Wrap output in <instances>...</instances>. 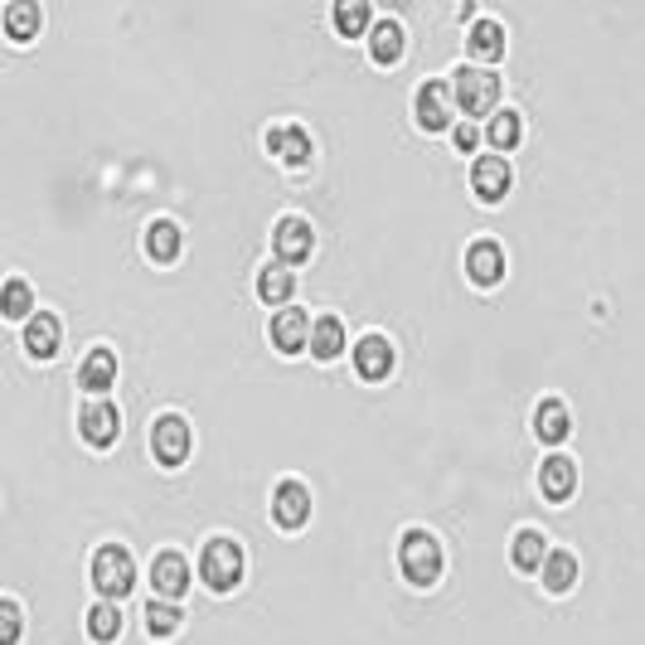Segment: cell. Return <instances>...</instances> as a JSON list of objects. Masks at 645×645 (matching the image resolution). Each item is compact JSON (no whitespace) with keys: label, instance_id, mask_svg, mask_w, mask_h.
Instances as JSON below:
<instances>
[{"label":"cell","instance_id":"cell-32","mask_svg":"<svg viewBox=\"0 0 645 645\" xmlns=\"http://www.w3.org/2000/svg\"><path fill=\"white\" fill-rule=\"evenodd\" d=\"M335 25L345 34H365L369 30V5L365 0H345V5L335 10Z\"/></svg>","mask_w":645,"mask_h":645},{"label":"cell","instance_id":"cell-29","mask_svg":"<svg viewBox=\"0 0 645 645\" xmlns=\"http://www.w3.org/2000/svg\"><path fill=\"white\" fill-rule=\"evenodd\" d=\"M117 631H122V611L112 602H97L88 611V636L93 641H117Z\"/></svg>","mask_w":645,"mask_h":645},{"label":"cell","instance_id":"cell-25","mask_svg":"<svg viewBox=\"0 0 645 645\" xmlns=\"http://www.w3.org/2000/svg\"><path fill=\"white\" fill-rule=\"evenodd\" d=\"M369 49H373V59L379 64H393L403 54V30H399V20H379V25L369 30Z\"/></svg>","mask_w":645,"mask_h":645},{"label":"cell","instance_id":"cell-21","mask_svg":"<svg viewBox=\"0 0 645 645\" xmlns=\"http://www.w3.org/2000/svg\"><path fill=\"white\" fill-rule=\"evenodd\" d=\"M291 287H297L291 267L267 263L263 272H257V291H263V301H272V306H287V301H291Z\"/></svg>","mask_w":645,"mask_h":645},{"label":"cell","instance_id":"cell-10","mask_svg":"<svg viewBox=\"0 0 645 645\" xmlns=\"http://www.w3.org/2000/svg\"><path fill=\"white\" fill-rule=\"evenodd\" d=\"M417 122H423L427 131H441L451 122V88L441 83V78L417 88Z\"/></svg>","mask_w":645,"mask_h":645},{"label":"cell","instance_id":"cell-18","mask_svg":"<svg viewBox=\"0 0 645 645\" xmlns=\"http://www.w3.org/2000/svg\"><path fill=\"white\" fill-rule=\"evenodd\" d=\"M573 485H577V471H573L568 457H549L539 467V491L549 495V500H568Z\"/></svg>","mask_w":645,"mask_h":645},{"label":"cell","instance_id":"cell-12","mask_svg":"<svg viewBox=\"0 0 645 645\" xmlns=\"http://www.w3.org/2000/svg\"><path fill=\"white\" fill-rule=\"evenodd\" d=\"M151 583H156V592H161V602H165V597H185V587H189V563H185V553H156Z\"/></svg>","mask_w":645,"mask_h":645},{"label":"cell","instance_id":"cell-26","mask_svg":"<svg viewBox=\"0 0 645 645\" xmlns=\"http://www.w3.org/2000/svg\"><path fill=\"white\" fill-rule=\"evenodd\" d=\"M467 44H471L475 59H500V54H505V30L495 25V20H475Z\"/></svg>","mask_w":645,"mask_h":645},{"label":"cell","instance_id":"cell-13","mask_svg":"<svg viewBox=\"0 0 645 645\" xmlns=\"http://www.w3.org/2000/svg\"><path fill=\"white\" fill-rule=\"evenodd\" d=\"M112 379H117V355H112V349H102V345L88 349V359L78 365V383H83L93 399H102V393L112 389Z\"/></svg>","mask_w":645,"mask_h":645},{"label":"cell","instance_id":"cell-24","mask_svg":"<svg viewBox=\"0 0 645 645\" xmlns=\"http://www.w3.org/2000/svg\"><path fill=\"white\" fill-rule=\"evenodd\" d=\"M534 433L543 441H563L568 437V407H563L558 399H543L539 413H534Z\"/></svg>","mask_w":645,"mask_h":645},{"label":"cell","instance_id":"cell-4","mask_svg":"<svg viewBox=\"0 0 645 645\" xmlns=\"http://www.w3.org/2000/svg\"><path fill=\"white\" fill-rule=\"evenodd\" d=\"M451 93H457V102L471 112V117H481V112H491L495 97H500V78H495L491 68H457Z\"/></svg>","mask_w":645,"mask_h":645},{"label":"cell","instance_id":"cell-16","mask_svg":"<svg viewBox=\"0 0 645 645\" xmlns=\"http://www.w3.org/2000/svg\"><path fill=\"white\" fill-rule=\"evenodd\" d=\"M467 267H471V277L481 281V287H495V281L505 277V253H500V243H491V238H481V243H471V253H467Z\"/></svg>","mask_w":645,"mask_h":645},{"label":"cell","instance_id":"cell-7","mask_svg":"<svg viewBox=\"0 0 645 645\" xmlns=\"http://www.w3.org/2000/svg\"><path fill=\"white\" fill-rule=\"evenodd\" d=\"M272 247H277L281 267L306 263V257H311V223L297 219V214H287V219L277 223V233H272Z\"/></svg>","mask_w":645,"mask_h":645},{"label":"cell","instance_id":"cell-8","mask_svg":"<svg viewBox=\"0 0 645 645\" xmlns=\"http://www.w3.org/2000/svg\"><path fill=\"white\" fill-rule=\"evenodd\" d=\"M306 515H311V495H306L301 481H281L277 495H272V519H277L281 529H301Z\"/></svg>","mask_w":645,"mask_h":645},{"label":"cell","instance_id":"cell-14","mask_svg":"<svg viewBox=\"0 0 645 645\" xmlns=\"http://www.w3.org/2000/svg\"><path fill=\"white\" fill-rule=\"evenodd\" d=\"M471 185H475V195L481 199H505V189H509V165H505V156H481L471 170Z\"/></svg>","mask_w":645,"mask_h":645},{"label":"cell","instance_id":"cell-27","mask_svg":"<svg viewBox=\"0 0 645 645\" xmlns=\"http://www.w3.org/2000/svg\"><path fill=\"white\" fill-rule=\"evenodd\" d=\"M5 30H10V39H34V30H39V5H34V0H10Z\"/></svg>","mask_w":645,"mask_h":645},{"label":"cell","instance_id":"cell-11","mask_svg":"<svg viewBox=\"0 0 645 645\" xmlns=\"http://www.w3.org/2000/svg\"><path fill=\"white\" fill-rule=\"evenodd\" d=\"M306 339H311V315H306V311L287 306V311L272 315V345H277V349L297 355V349H306Z\"/></svg>","mask_w":645,"mask_h":645},{"label":"cell","instance_id":"cell-30","mask_svg":"<svg viewBox=\"0 0 645 645\" xmlns=\"http://www.w3.org/2000/svg\"><path fill=\"white\" fill-rule=\"evenodd\" d=\"M519 141V112H495L491 117V146L495 151H509Z\"/></svg>","mask_w":645,"mask_h":645},{"label":"cell","instance_id":"cell-28","mask_svg":"<svg viewBox=\"0 0 645 645\" xmlns=\"http://www.w3.org/2000/svg\"><path fill=\"white\" fill-rule=\"evenodd\" d=\"M146 247H151L156 263H170V257L180 253V229L170 219H156L151 229H146Z\"/></svg>","mask_w":645,"mask_h":645},{"label":"cell","instance_id":"cell-2","mask_svg":"<svg viewBox=\"0 0 645 645\" xmlns=\"http://www.w3.org/2000/svg\"><path fill=\"white\" fill-rule=\"evenodd\" d=\"M399 563H403L407 583H417V587L437 583V573H441V549H437V539L423 534V529H407L403 543H399Z\"/></svg>","mask_w":645,"mask_h":645},{"label":"cell","instance_id":"cell-6","mask_svg":"<svg viewBox=\"0 0 645 645\" xmlns=\"http://www.w3.org/2000/svg\"><path fill=\"white\" fill-rule=\"evenodd\" d=\"M78 427H83V437L93 441V447H112V441H117V427H122L117 403H107V399H88V403H83V413H78Z\"/></svg>","mask_w":645,"mask_h":645},{"label":"cell","instance_id":"cell-17","mask_svg":"<svg viewBox=\"0 0 645 645\" xmlns=\"http://www.w3.org/2000/svg\"><path fill=\"white\" fill-rule=\"evenodd\" d=\"M267 146H272V156H277V161H287V165H306V161H311V136H306L301 127H272Z\"/></svg>","mask_w":645,"mask_h":645},{"label":"cell","instance_id":"cell-22","mask_svg":"<svg viewBox=\"0 0 645 645\" xmlns=\"http://www.w3.org/2000/svg\"><path fill=\"white\" fill-rule=\"evenodd\" d=\"M509 553H515V568H543V558H549V539L539 534V529H519L515 543H509Z\"/></svg>","mask_w":645,"mask_h":645},{"label":"cell","instance_id":"cell-23","mask_svg":"<svg viewBox=\"0 0 645 645\" xmlns=\"http://www.w3.org/2000/svg\"><path fill=\"white\" fill-rule=\"evenodd\" d=\"M0 315H10V321H30L34 315V291L25 277H10L5 287H0Z\"/></svg>","mask_w":645,"mask_h":645},{"label":"cell","instance_id":"cell-5","mask_svg":"<svg viewBox=\"0 0 645 645\" xmlns=\"http://www.w3.org/2000/svg\"><path fill=\"white\" fill-rule=\"evenodd\" d=\"M151 447H156V457H161L165 467H180V461L189 457V423H185V417H175V413L156 417Z\"/></svg>","mask_w":645,"mask_h":645},{"label":"cell","instance_id":"cell-3","mask_svg":"<svg viewBox=\"0 0 645 645\" xmlns=\"http://www.w3.org/2000/svg\"><path fill=\"white\" fill-rule=\"evenodd\" d=\"M199 573L204 583L214 587V592H229V587H238V577H243V553H238L233 539H209L199 553Z\"/></svg>","mask_w":645,"mask_h":645},{"label":"cell","instance_id":"cell-33","mask_svg":"<svg viewBox=\"0 0 645 645\" xmlns=\"http://www.w3.org/2000/svg\"><path fill=\"white\" fill-rule=\"evenodd\" d=\"M146 626H151V636H170V631L180 626V607L151 602V607H146Z\"/></svg>","mask_w":645,"mask_h":645},{"label":"cell","instance_id":"cell-34","mask_svg":"<svg viewBox=\"0 0 645 645\" xmlns=\"http://www.w3.org/2000/svg\"><path fill=\"white\" fill-rule=\"evenodd\" d=\"M475 141H481V131H475L471 122H461V127H457V146H461V151H471Z\"/></svg>","mask_w":645,"mask_h":645},{"label":"cell","instance_id":"cell-31","mask_svg":"<svg viewBox=\"0 0 645 645\" xmlns=\"http://www.w3.org/2000/svg\"><path fill=\"white\" fill-rule=\"evenodd\" d=\"M20 636H25V611L10 597H0V645H15Z\"/></svg>","mask_w":645,"mask_h":645},{"label":"cell","instance_id":"cell-9","mask_svg":"<svg viewBox=\"0 0 645 645\" xmlns=\"http://www.w3.org/2000/svg\"><path fill=\"white\" fill-rule=\"evenodd\" d=\"M59 339H64V325L54 311H34L25 321V349L34 359H54L59 355Z\"/></svg>","mask_w":645,"mask_h":645},{"label":"cell","instance_id":"cell-1","mask_svg":"<svg viewBox=\"0 0 645 645\" xmlns=\"http://www.w3.org/2000/svg\"><path fill=\"white\" fill-rule=\"evenodd\" d=\"M93 587L102 602H117V597H127L136 587V563L127 549H117V543H102L93 553Z\"/></svg>","mask_w":645,"mask_h":645},{"label":"cell","instance_id":"cell-19","mask_svg":"<svg viewBox=\"0 0 645 645\" xmlns=\"http://www.w3.org/2000/svg\"><path fill=\"white\" fill-rule=\"evenodd\" d=\"M306 349H311L315 359H335L339 349H345V325H339L335 315H321V321H311V339H306Z\"/></svg>","mask_w":645,"mask_h":645},{"label":"cell","instance_id":"cell-15","mask_svg":"<svg viewBox=\"0 0 645 645\" xmlns=\"http://www.w3.org/2000/svg\"><path fill=\"white\" fill-rule=\"evenodd\" d=\"M355 369H359V379H383L393 369V345L383 335H365L355 345Z\"/></svg>","mask_w":645,"mask_h":645},{"label":"cell","instance_id":"cell-20","mask_svg":"<svg viewBox=\"0 0 645 645\" xmlns=\"http://www.w3.org/2000/svg\"><path fill=\"white\" fill-rule=\"evenodd\" d=\"M543 587L549 592H568V587L577 583V558L568 549H549V558H543Z\"/></svg>","mask_w":645,"mask_h":645}]
</instances>
